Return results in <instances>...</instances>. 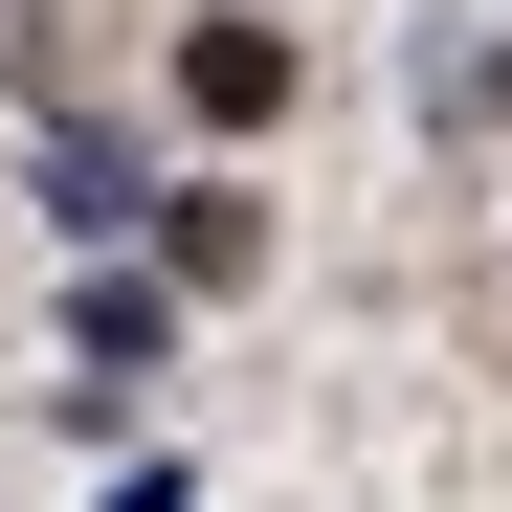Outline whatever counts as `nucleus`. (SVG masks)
Masks as SVG:
<instances>
[{"label": "nucleus", "instance_id": "obj_1", "mask_svg": "<svg viewBox=\"0 0 512 512\" xmlns=\"http://www.w3.org/2000/svg\"><path fill=\"white\" fill-rule=\"evenodd\" d=\"M179 112H201V134H268V112H290V45H268V23H201V45H179Z\"/></svg>", "mask_w": 512, "mask_h": 512}, {"label": "nucleus", "instance_id": "obj_2", "mask_svg": "<svg viewBox=\"0 0 512 512\" xmlns=\"http://www.w3.org/2000/svg\"><path fill=\"white\" fill-rule=\"evenodd\" d=\"M45 223H90V245H112V223H156L134 134H90V112H67V134H45Z\"/></svg>", "mask_w": 512, "mask_h": 512}, {"label": "nucleus", "instance_id": "obj_3", "mask_svg": "<svg viewBox=\"0 0 512 512\" xmlns=\"http://www.w3.org/2000/svg\"><path fill=\"white\" fill-rule=\"evenodd\" d=\"M156 334H179V290H134V268L67 290V357H90V379H156Z\"/></svg>", "mask_w": 512, "mask_h": 512}, {"label": "nucleus", "instance_id": "obj_4", "mask_svg": "<svg viewBox=\"0 0 512 512\" xmlns=\"http://www.w3.org/2000/svg\"><path fill=\"white\" fill-rule=\"evenodd\" d=\"M156 268H179V290H245V268H268V223H245V201H156Z\"/></svg>", "mask_w": 512, "mask_h": 512}, {"label": "nucleus", "instance_id": "obj_5", "mask_svg": "<svg viewBox=\"0 0 512 512\" xmlns=\"http://www.w3.org/2000/svg\"><path fill=\"white\" fill-rule=\"evenodd\" d=\"M112 512H201V490H179V468H112Z\"/></svg>", "mask_w": 512, "mask_h": 512}]
</instances>
